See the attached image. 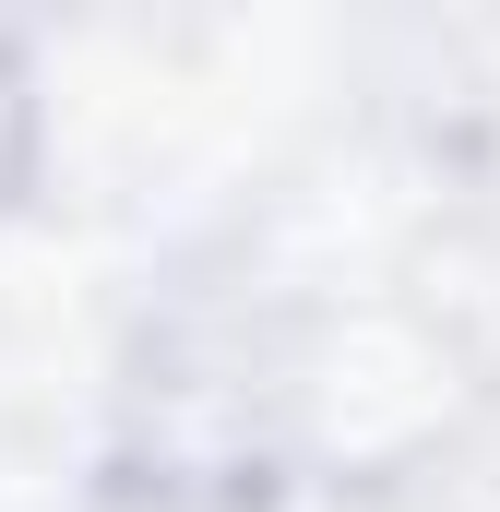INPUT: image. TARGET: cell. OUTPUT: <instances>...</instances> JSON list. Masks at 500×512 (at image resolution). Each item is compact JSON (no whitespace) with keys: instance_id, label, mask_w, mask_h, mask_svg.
I'll use <instances>...</instances> for the list:
<instances>
[{"instance_id":"6da1fadb","label":"cell","mask_w":500,"mask_h":512,"mask_svg":"<svg viewBox=\"0 0 500 512\" xmlns=\"http://www.w3.org/2000/svg\"><path fill=\"white\" fill-rule=\"evenodd\" d=\"M12 155H24V96H12V72H0V179H12Z\"/></svg>"}]
</instances>
